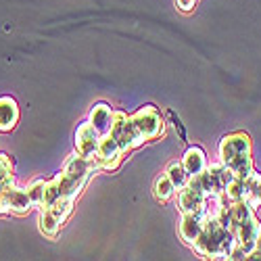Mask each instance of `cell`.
<instances>
[{
	"label": "cell",
	"mask_w": 261,
	"mask_h": 261,
	"mask_svg": "<svg viewBox=\"0 0 261 261\" xmlns=\"http://www.w3.org/2000/svg\"><path fill=\"white\" fill-rule=\"evenodd\" d=\"M96 163L86 159L84 155L75 153L71 155L63 165V171L53 180H46L44 184V194H42V207H50L57 201H75L80 192L84 190L86 182L92 173L96 171Z\"/></svg>",
	"instance_id": "1"
},
{
	"label": "cell",
	"mask_w": 261,
	"mask_h": 261,
	"mask_svg": "<svg viewBox=\"0 0 261 261\" xmlns=\"http://www.w3.org/2000/svg\"><path fill=\"white\" fill-rule=\"evenodd\" d=\"M232 232L236 236V247L230 259H247L249 253L255 251L257 236L261 232V224L255 217V209L247 201L232 203Z\"/></svg>",
	"instance_id": "2"
},
{
	"label": "cell",
	"mask_w": 261,
	"mask_h": 261,
	"mask_svg": "<svg viewBox=\"0 0 261 261\" xmlns=\"http://www.w3.org/2000/svg\"><path fill=\"white\" fill-rule=\"evenodd\" d=\"M220 159L236 178H247L253 171L251 140L245 132L224 136L220 142Z\"/></svg>",
	"instance_id": "3"
},
{
	"label": "cell",
	"mask_w": 261,
	"mask_h": 261,
	"mask_svg": "<svg viewBox=\"0 0 261 261\" xmlns=\"http://www.w3.org/2000/svg\"><path fill=\"white\" fill-rule=\"evenodd\" d=\"M109 134L119 142L123 153H129V150H134L146 142L136 119L123 111H113V121H111V127H109Z\"/></svg>",
	"instance_id": "4"
},
{
	"label": "cell",
	"mask_w": 261,
	"mask_h": 261,
	"mask_svg": "<svg viewBox=\"0 0 261 261\" xmlns=\"http://www.w3.org/2000/svg\"><path fill=\"white\" fill-rule=\"evenodd\" d=\"M34 209V201L30 197L28 188H21L9 184L3 192H0V215H28Z\"/></svg>",
	"instance_id": "5"
},
{
	"label": "cell",
	"mask_w": 261,
	"mask_h": 261,
	"mask_svg": "<svg viewBox=\"0 0 261 261\" xmlns=\"http://www.w3.org/2000/svg\"><path fill=\"white\" fill-rule=\"evenodd\" d=\"M132 117L136 119V123H138V127H140V132L144 134L146 140H155V138L163 136L165 123H163V119H161V113L157 111L155 107L146 105V107L138 109V111H136Z\"/></svg>",
	"instance_id": "6"
},
{
	"label": "cell",
	"mask_w": 261,
	"mask_h": 261,
	"mask_svg": "<svg viewBox=\"0 0 261 261\" xmlns=\"http://www.w3.org/2000/svg\"><path fill=\"white\" fill-rule=\"evenodd\" d=\"M100 132L90 123V121H84L77 132H75V153L84 155L86 159H94V153H96V146L100 142Z\"/></svg>",
	"instance_id": "7"
},
{
	"label": "cell",
	"mask_w": 261,
	"mask_h": 261,
	"mask_svg": "<svg viewBox=\"0 0 261 261\" xmlns=\"http://www.w3.org/2000/svg\"><path fill=\"white\" fill-rule=\"evenodd\" d=\"M209 215H213V213H209V211L182 213L180 226H178V234H180V238H182V241H184L188 247H192L194 241L199 238V234H201V230H203V226H205V220H207Z\"/></svg>",
	"instance_id": "8"
},
{
	"label": "cell",
	"mask_w": 261,
	"mask_h": 261,
	"mask_svg": "<svg viewBox=\"0 0 261 261\" xmlns=\"http://www.w3.org/2000/svg\"><path fill=\"white\" fill-rule=\"evenodd\" d=\"M182 165L188 173V178H194V176H199V173L205 171L207 167V155H205V150L201 146H190L184 157H182Z\"/></svg>",
	"instance_id": "9"
},
{
	"label": "cell",
	"mask_w": 261,
	"mask_h": 261,
	"mask_svg": "<svg viewBox=\"0 0 261 261\" xmlns=\"http://www.w3.org/2000/svg\"><path fill=\"white\" fill-rule=\"evenodd\" d=\"M19 121V105L11 96H0V132H11Z\"/></svg>",
	"instance_id": "10"
},
{
	"label": "cell",
	"mask_w": 261,
	"mask_h": 261,
	"mask_svg": "<svg viewBox=\"0 0 261 261\" xmlns=\"http://www.w3.org/2000/svg\"><path fill=\"white\" fill-rule=\"evenodd\" d=\"M88 121L98 129L100 134H107L109 127H111V121H113V109L109 107V105H105V102L94 105V109L90 111Z\"/></svg>",
	"instance_id": "11"
},
{
	"label": "cell",
	"mask_w": 261,
	"mask_h": 261,
	"mask_svg": "<svg viewBox=\"0 0 261 261\" xmlns=\"http://www.w3.org/2000/svg\"><path fill=\"white\" fill-rule=\"evenodd\" d=\"M245 201L253 209L261 207V173H257L255 169L245 178Z\"/></svg>",
	"instance_id": "12"
},
{
	"label": "cell",
	"mask_w": 261,
	"mask_h": 261,
	"mask_svg": "<svg viewBox=\"0 0 261 261\" xmlns=\"http://www.w3.org/2000/svg\"><path fill=\"white\" fill-rule=\"evenodd\" d=\"M61 222L57 220V217L48 211V209H40V232L48 236V238H57L59 230H61Z\"/></svg>",
	"instance_id": "13"
},
{
	"label": "cell",
	"mask_w": 261,
	"mask_h": 261,
	"mask_svg": "<svg viewBox=\"0 0 261 261\" xmlns=\"http://www.w3.org/2000/svg\"><path fill=\"white\" fill-rule=\"evenodd\" d=\"M176 192L178 190H176V186H173V182L169 180L167 173H163V176L157 178V182H155V197H157V201L167 203Z\"/></svg>",
	"instance_id": "14"
},
{
	"label": "cell",
	"mask_w": 261,
	"mask_h": 261,
	"mask_svg": "<svg viewBox=\"0 0 261 261\" xmlns=\"http://www.w3.org/2000/svg\"><path fill=\"white\" fill-rule=\"evenodd\" d=\"M167 176H169V180L173 182V186H176V190H180V188H184L186 184H188V173H186V169H184V165H182V161L178 163H171L169 167H167Z\"/></svg>",
	"instance_id": "15"
},
{
	"label": "cell",
	"mask_w": 261,
	"mask_h": 261,
	"mask_svg": "<svg viewBox=\"0 0 261 261\" xmlns=\"http://www.w3.org/2000/svg\"><path fill=\"white\" fill-rule=\"evenodd\" d=\"M15 182V176H13V161L7 153H0V192H3L9 184Z\"/></svg>",
	"instance_id": "16"
},
{
	"label": "cell",
	"mask_w": 261,
	"mask_h": 261,
	"mask_svg": "<svg viewBox=\"0 0 261 261\" xmlns=\"http://www.w3.org/2000/svg\"><path fill=\"white\" fill-rule=\"evenodd\" d=\"M44 184H46V180H34L30 186H28V192H30V197H32V201H34V207H38L40 209V205H42V194H44Z\"/></svg>",
	"instance_id": "17"
},
{
	"label": "cell",
	"mask_w": 261,
	"mask_h": 261,
	"mask_svg": "<svg viewBox=\"0 0 261 261\" xmlns=\"http://www.w3.org/2000/svg\"><path fill=\"white\" fill-rule=\"evenodd\" d=\"M194 3H197V0H176L178 9H182V11H192L194 9Z\"/></svg>",
	"instance_id": "18"
},
{
	"label": "cell",
	"mask_w": 261,
	"mask_h": 261,
	"mask_svg": "<svg viewBox=\"0 0 261 261\" xmlns=\"http://www.w3.org/2000/svg\"><path fill=\"white\" fill-rule=\"evenodd\" d=\"M255 249H257V251H261V232H259V236H257V243H255Z\"/></svg>",
	"instance_id": "19"
}]
</instances>
